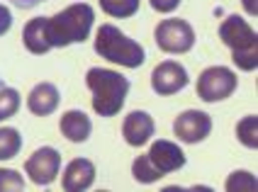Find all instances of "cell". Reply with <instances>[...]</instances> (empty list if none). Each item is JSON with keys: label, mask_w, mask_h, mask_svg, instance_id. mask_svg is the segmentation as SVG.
<instances>
[{"label": "cell", "mask_w": 258, "mask_h": 192, "mask_svg": "<svg viewBox=\"0 0 258 192\" xmlns=\"http://www.w3.org/2000/svg\"><path fill=\"white\" fill-rule=\"evenodd\" d=\"M15 8H20V10H32V8H37V5H42L46 0H10Z\"/></svg>", "instance_id": "d4e9b609"}, {"label": "cell", "mask_w": 258, "mask_h": 192, "mask_svg": "<svg viewBox=\"0 0 258 192\" xmlns=\"http://www.w3.org/2000/svg\"><path fill=\"white\" fill-rule=\"evenodd\" d=\"M22 148V134L13 127H0V161H10Z\"/></svg>", "instance_id": "2e32d148"}, {"label": "cell", "mask_w": 258, "mask_h": 192, "mask_svg": "<svg viewBox=\"0 0 258 192\" xmlns=\"http://www.w3.org/2000/svg\"><path fill=\"white\" fill-rule=\"evenodd\" d=\"M95 25V10L88 3H73L54 17H46V42L51 49L83 44Z\"/></svg>", "instance_id": "6da1fadb"}, {"label": "cell", "mask_w": 258, "mask_h": 192, "mask_svg": "<svg viewBox=\"0 0 258 192\" xmlns=\"http://www.w3.org/2000/svg\"><path fill=\"white\" fill-rule=\"evenodd\" d=\"M132 177H134V180H139V182H144V185H151V182L161 180L163 175L158 173L154 165H151L149 156L144 153V156H137L134 163H132Z\"/></svg>", "instance_id": "d6986e66"}, {"label": "cell", "mask_w": 258, "mask_h": 192, "mask_svg": "<svg viewBox=\"0 0 258 192\" xmlns=\"http://www.w3.org/2000/svg\"><path fill=\"white\" fill-rule=\"evenodd\" d=\"M44 27H46V17H34V20H29L25 25V30H22V44L34 56H42L46 51H51V46L46 42Z\"/></svg>", "instance_id": "9a60e30c"}, {"label": "cell", "mask_w": 258, "mask_h": 192, "mask_svg": "<svg viewBox=\"0 0 258 192\" xmlns=\"http://www.w3.org/2000/svg\"><path fill=\"white\" fill-rule=\"evenodd\" d=\"M25 190V177L20 170L13 168H0V192H22Z\"/></svg>", "instance_id": "7402d4cb"}, {"label": "cell", "mask_w": 258, "mask_h": 192, "mask_svg": "<svg viewBox=\"0 0 258 192\" xmlns=\"http://www.w3.org/2000/svg\"><path fill=\"white\" fill-rule=\"evenodd\" d=\"M239 88V78L227 66H210L198 75V98L202 103H222L234 95V90Z\"/></svg>", "instance_id": "5b68a950"}, {"label": "cell", "mask_w": 258, "mask_h": 192, "mask_svg": "<svg viewBox=\"0 0 258 192\" xmlns=\"http://www.w3.org/2000/svg\"><path fill=\"white\" fill-rule=\"evenodd\" d=\"M58 129L61 134L73 141V144H83L90 139V134H93V122L88 117L86 112H81V110H69V112H63V117L58 122Z\"/></svg>", "instance_id": "5bb4252c"}, {"label": "cell", "mask_w": 258, "mask_h": 192, "mask_svg": "<svg viewBox=\"0 0 258 192\" xmlns=\"http://www.w3.org/2000/svg\"><path fill=\"white\" fill-rule=\"evenodd\" d=\"M142 0H100V8L105 15L117 17V20H127L139 13Z\"/></svg>", "instance_id": "e0dca14e"}, {"label": "cell", "mask_w": 258, "mask_h": 192, "mask_svg": "<svg viewBox=\"0 0 258 192\" xmlns=\"http://www.w3.org/2000/svg\"><path fill=\"white\" fill-rule=\"evenodd\" d=\"M10 27H13V13H10V8H5V5L0 3V37L8 34Z\"/></svg>", "instance_id": "cb8c5ba5"}, {"label": "cell", "mask_w": 258, "mask_h": 192, "mask_svg": "<svg viewBox=\"0 0 258 192\" xmlns=\"http://www.w3.org/2000/svg\"><path fill=\"white\" fill-rule=\"evenodd\" d=\"M156 132V122L149 112L144 110H132L127 117H124V124H122V136L129 146H144Z\"/></svg>", "instance_id": "7c38bea8"}, {"label": "cell", "mask_w": 258, "mask_h": 192, "mask_svg": "<svg viewBox=\"0 0 258 192\" xmlns=\"http://www.w3.org/2000/svg\"><path fill=\"white\" fill-rule=\"evenodd\" d=\"M154 39H156L158 49L166 51V54H187L198 42L192 25L187 20H178V17L161 20L156 25Z\"/></svg>", "instance_id": "8992f818"}, {"label": "cell", "mask_w": 258, "mask_h": 192, "mask_svg": "<svg viewBox=\"0 0 258 192\" xmlns=\"http://www.w3.org/2000/svg\"><path fill=\"white\" fill-rule=\"evenodd\" d=\"M241 5H244L246 15H251V17H256V15H258V5H256V0H241Z\"/></svg>", "instance_id": "484cf974"}, {"label": "cell", "mask_w": 258, "mask_h": 192, "mask_svg": "<svg viewBox=\"0 0 258 192\" xmlns=\"http://www.w3.org/2000/svg\"><path fill=\"white\" fill-rule=\"evenodd\" d=\"M149 161L156 168L161 175H168V173H175L185 165V151L178 146L175 141H168V139H156L151 148H149Z\"/></svg>", "instance_id": "30bf717a"}, {"label": "cell", "mask_w": 258, "mask_h": 192, "mask_svg": "<svg viewBox=\"0 0 258 192\" xmlns=\"http://www.w3.org/2000/svg\"><path fill=\"white\" fill-rule=\"evenodd\" d=\"M93 49L100 59L117 63V66H124V68H139L146 61L144 46L137 39L127 37L122 30H117L115 25H110V22L98 27Z\"/></svg>", "instance_id": "3957f363"}, {"label": "cell", "mask_w": 258, "mask_h": 192, "mask_svg": "<svg viewBox=\"0 0 258 192\" xmlns=\"http://www.w3.org/2000/svg\"><path fill=\"white\" fill-rule=\"evenodd\" d=\"M187 83H190V75L185 66L178 61H161L151 71V88L156 95H175L187 88Z\"/></svg>", "instance_id": "9c48e42d"}, {"label": "cell", "mask_w": 258, "mask_h": 192, "mask_svg": "<svg viewBox=\"0 0 258 192\" xmlns=\"http://www.w3.org/2000/svg\"><path fill=\"white\" fill-rule=\"evenodd\" d=\"M256 187H258V180L248 170H234V173H229L227 182H224V190L227 192H253Z\"/></svg>", "instance_id": "ffe728a7"}, {"label": "cell", "mask_w": 258, "mask_h": 192, "mask_svg": "<svg viewBox=\"0 0 258 192\" xmlns=\"http://www.w3.org/2000/svg\"><path fill=\"white\" fill-rule=\"evenodd\" d=\"M173 134L183 144H200L212 134V117L202 110H185L173 122Z\"/></svg>", "instance_id": "ba28073f"}, {"label": "cell", "mask_w": 258, "mask_h": 192, "mask_svg": "<svg viewBox=\"0 0 258 192\" xmlns=\"http://www.w3.org/2000/svg\"><path fill=\"white\" fill-rule=\"evenodd\" d=\"M86 85L93 92V110L98 117H115L117 112H122L132 88L127 75L110 68H90L86 73Z\"/></svg>", "instance_id": "7a4b0ae2"}, {"label": "cell", "mask_w": 258, "mask_h": 192, "mask_svg": "<svg viewBox=\"0 0 258 192\" xmlns=\"http://www.w3.org/2000/svg\"><path fill=\"white\" fill-rule=\"evenodd\" d=\"M0 88H5V80H3V78H0Z\"/></svg>", "instance_id": "4316f807"}, {"label": "cell", "mask_w": 258, "mask_h": 192, "mask_svg": "<svg viewBox=\"0 0 258 192\" xmlns=\"http://www.w3.org/2000/svg\"><path fill=\"white\" fill-rule=\"evenodd\" d=\"M219 39L231 49V59L241 71H256L258 34L241 15H227L219 25Z\"/></svg>", "instance_id": "277c9868"}, {"label": "cell", "mask_w": 258, "mask_h": 192, "mask_svg": "<svg viewBox=\"0 0 258 192\" xmlns=\"http://www.w3.org/2000/svg\"><path fill=\"white\" fill-rule=\"evenodd\" d=\"M95 175H98V168L90 158H73L61 175V187L66 192H86L93 187Z\"/></svg>", "instance_id": "8fae6325"}, {"label": "cell", "mask_w": 258, "mask_h": 192, "mask_svg": "<svg viewBox=\"0 0 258 192\" xmlns=\"http://www.w3.org/2000/svg\"><path fill=\"white\" fill-rule=\"evenodd\" d=\"M20 110V92L15 88H0V122L10 119Z\"/></svg>", "instance_id": "44dd1931"}, {"label": "cell", "mask_w": 258, "mask_h": 192, "mask_svg": "<svg viewBox=\"0 0 258 192\" xmlns=\"http://www.w3.org/2000/svg\"><path fill=\"white\" fill-rule=\"evenodd\" d=\"M58 170H61V153L51 146L37 148L25 161V175H29L34 185H42V187L56 180Z\"/></svg>", "instance_id": "52a82bcc"}, {"label": "cell", "mask_w": 258, "mask_h": 192, "mask_svg": "<svg viewBox=\"0 0 258 192\" xmlns=\"http://www.w3.org/2000/svg\"><path fill=\"white\" fill-rule=\"evenodd\" d=\"M236 139L244 144L246 148H258V117L248 115V117L236 122Z\"/></svg>", "instance_id": "ac0fdd59"}, {"label": "cell", "mask_w": 258, "mask_h": 192, "mask_svg": "<svg viewBox=\"0 0 258 192\" xmlns=\"http://www.w3.org/2000/svg\"><path fill=\"white\" fill-rule=\"evenodd\" d=\"M58 103H61V92L54 83H39L29 90L27 95V107L32 115L37 117H49L58 110Z\"/></svg>", "instance_id": "4fadbf2b"}, {"label": "cell", "mask_w": 258, "mask_h": 192, "mask_svg": "<svg viewBox=\"0 0 258 192\" xmlns=\"http://www.w3.org/2000/svg\"><path fill=\"white\" fill-rule=\"evenodd\" d=\"M180 3H183V0H149V5H151L156 13H161V15H168L173 10H178Z\"/></svg>", "instance_id": "603a6c76"}]
</instances>
